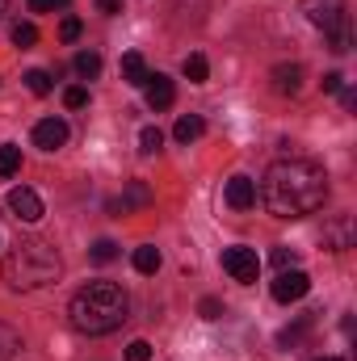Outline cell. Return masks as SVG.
<instances>
[{"mask_svg":"<svg viewBox=\"0 0 357 361\" xmlns=\"http://www.w3.org/2000/svg\"><path fill=\"white\" fill-rule=\"evenodd\" d=\"M261 202L273 219H303L328 202V173L315 160H277L261 180Z\"/></svg>","mask_w":357,"mask_h":361,"instance_id":"obj_1","label":"cell"},{"mask_svg":"<svg viewBox=\"0 0 357 361\" xmlns=\"http://www.w3.org/2000/svg\"><path fill=\"white\" fill-rule=\"evenodd\" d=\"M126 315H131V298L118 281H89L85 290H76V298L68 307L72 328L85 336H105V332L122 328Z\"/></svg>","mask_w":357,"mask_h":361,"instance_id":"obj_2","label":"cell"},{"mask_svg":"<svg viewBox=\"0 0 357 361\" xmlns=\"http://www.w3.org/2000/svg\"><path fill=\"white\" fill-rule=\"evenodd\" d=\"M59 273H63V261H59V252L47 244V240H17L13 248H8V257H4V281L13 286V290H42V286H51V281H59Z\"/></svg>","mask_w":357,"mask_h":361,"instance_id":"obj_3","label":"cell"},{"mask_svg":"<svg viewBox=\"0 0 357 361\" xmlns=\"http://www.w3.org/2000/svg\"><path fill=\"white\" fill-rule=\"evenodd\" d=\"M303 13H307V21H311L315 30H324V34H332L341 21H349L345 0H303Z\"/></svg>","mask_w":357,"mask_h":361,"instance_id":"obj_4","label":"cell"},{"mask_svg":"<svg viewBox=\"0 0 357 361\" xmlns=\"http://www.w3.org/2000/svg\"><path fill=\"white\" fill-rule=\"evenodd\" d=\"M223 269L231 273V281H257V273H261V257L253 252V248H244V244H236V248H223Z\"/></svg>","mask_w":357,"mask_h":361,"instance_id":"obj_5","label":"cell"},{"mask_svg":"<svg viewBox=\"0 0 357 361\" xmlns=\"http://www.w3.org/2000/svg\"><path fill=\"white\" fill-rule=\"evenodd\" d=\"M307 290H311V277L303 269H282L277 281H273V298H277V302H298Z\"/></svg>","mask_w":357,"mask_h":361,"instance_id":"obj_6","label":"cell"},{"mask_svg":"<svg viewBox=\"0 0 357 361\" xmlns=\"http://www.w3.org/2000/svg\"><path fill=\"white\" fill-rule=\"evenodd\" d=\"M8 210H13L21 223H38V219H42V197H38L34 189L17 185V189H8Z\"/></svg>","mask_w":357,"mask_h":361,"instance_id":"obj_7","label":"cell"},{"mask_svg":"<svg viewBox=\"0 0 357 361\" xmlns=\"http://www.w3.org/2000/svg\"><path fill=\"white\" fill-rule=\"evenodd\" d=\"M34 143H38L42 152H59V147L68 143V122H63V118H42V122L34 126Z\"/></svg>","mask_w":357,"mask_h":361,"instance_id":"obj_8","label":"cell"},{"mask_svg":"<svg viewBox=\"0 0 357 361\" xmlns=\"http://www.w3.org/2000/svg\"><path fill=\"white\" fill-rule=\"evenodd\" d=\"M227 206H231V210H248V206H257V180L244 177V173L227 180Z\"/></svg>","mask_w":357,"mask_h":361,"instance_id":"obj_9","label":"cell"},{"mask_svg":"<svg viewBox=\"0 0 357 361\" xmlns=\"http://www.w3.org/2000/svg\"><path fill=\"white\" fill-rule=\"evenodd\" d=\"M143 89H147V105H152L156 114H160V109H169V105L177 101L173 80H169V76H160V72H156V76H147V80H143Z\"/></svg>","mask_w":357,"mask_h":361,"instance_id":"obj_10","label":"cell"},{"mask_svg":"<svg viewBox=\"0 0 357 361\" xmlns=\"http://www.w3.org/2000/svg\"><path fill=\"white\" fill-rule=\"evenodd\" d=\"M147 202H152V189H147L143 180H131V185H126V197H122V202H109V214H118V219H122L126 210L147 206Z\"/></svg>","mask_w":357,"mask_h":361,"instance_id":"obj_11","label":"cell"},{"mask_svg":"<svg viewBox=\"0 0 357 361\" xmlns=\"http://www.w3.org/2000/svg\"><path fill=\"white\" fill-rule=\"evenodd\" d=\"M324 244L332 248V252H345V248H353V219L349 214H341L328 231H324Z\"/></svg>","mask_w":357,"mask_h":361,"instance_id":"obj_12","label":"cell"},{"mask_svg":"<svg viewBox=\"0 0 357 361\" xmlns=\"http://www.w3.org/2000/svg\"><path fill=\"white\" fill-rule=\"evenodd\" d=\"M273 89L286 92V97H294V92L303 89V68H298V63H277V68H273Z\"/></svg>","mask_w":357,"mask_h":361,"instance_id":"obj_13","label":"cell"},{"mask_svg":"<svg viewBox=\"0 0 357 361\" xmlns=\"http://www.w3.org/2000/svg\"><path fill=\"white\" fill-rule=\"evenodd\" d=\"M122 80H126V85H135V89H143V80H147V63H143V55H139V51L122 55Z\"/></svg>","mask_w":357,"mask_h":361,"instance_id":"obj_14","label":"cell"},{"mask_svg":"<svg viewBox=\"0 0 357 361\" xmlns=\"http://www.w3.org/2000/svg\"><path fill=\"white\" fill-rule=\"evenodd\" d=\"M206 135V122L198 118V114H185V118H177V126H173V139L177 143H193V139H202Z\"/></svg>","mask_w":357,"mask_h":361,"instance_id":"obj_15","label":"cell"},{"mask_svg":"<svg viewBox=\"0 0 357 361\" xmlns=\"http://www.w3.org/2000/svg\"><path fill=\"white\" fill-rule=\"evenodd\" d=\"M17 173H21V147L4 143L0 147V177H17Z\"/></svg>","mask_w":357,"mask_h":361,"instance_id":"obj_16","label":"cell"},{"mask_svg":"<svg viewBox=\"0 0 357 361\" xmlns=\"http://www.w3.org/2000/svg\"><path fill=\"white\" fill-rule=\"evenodd\" d=\"M206 76H210L206 55H189V59H185V80H189V85H206Z\"/></svg>","mask_w":357,"mask_h":361,"instance_id":"obj_17","label":"cell"},{"mask_svg":"<svg viewBox=\"0 0 357 361\" xmlns=\"http://www.w3.org/2000/svg\"><path fill=\"white\" fill-rule=\"evenodd\" d=\"M311 328H315V315H303L294 328H282V332H277V341H282V345H298V341H303Z\"/></svg>","mask_w":357,"mask_h":361,"instance_id":"obj_18","label":"cell"},{"mask_svg":"<svg viewBox=\"0 0 357 361\" xmlns=\"http://www.w3.org/2000/svg\"><path fill=\"white\" fill-rule=\"evenodd\" d=\"M135 269L139 273H156L160 269V248H152V244L135 248Z\"/></svg>","mask_w":357,"mask_h":361,"instance_id":"obj_19","label":"cell"},{"mask_svg":"<svg viewBox=\"0 0 357 361\" xmlns=\"http://www.w3.org/2000/svg\"><path fill=\"white\" fill-rule=\"evenodd\" d=\"M17 349H21V336H17L8 324H0V361H13Z\"/></svg>","mask_w":357,"mask_h":361,"instance_id":"obj_20","label":"cell"},{"mask_svg":"<svg viewBox=\"0 0 357 361\" xmlns=\"http://www.w3.org/2000/svg\"><path fill=\"white\" fill-rule=\"evenodd\" d=\"M25 89L34 92V97H47V92L55 89V85H51V72H42V68H34V72H25Z\"/></svg>","mask_w":357,"mask_h":361,"instance_id":"obj_21","label":"cell"},{"mask_svg":"<svg viewBox=\"0 0 357 361\" xmlns=\"http://www.w3.org/2000/svg\"><path fill=\"white\" fill-rule=\"evenodd\" d=\"M160 147H164V135H160L156 126H143V135H139V152H143V156H156Z\"/></svg>","mask_w":357,"mask_h":361,"instance_id":"obj_22","label":"cell"},{"mask_svg":"<svg viewBox=\"0 0 357 361\" xmlns=\"http://www.w3.org/2000/svg\"><path fill=\"white\" fill-rule=\"evenodd\" d=\"M76 72H80L85 80H92V76L101 72V55H97V51H80V55H76Z\"/></svg>","mask_w":357,"mask_h":361,"instance_id":"obj_23","label":"cell"},{"mask_svg":"<svg viewBox=\"0 0 357 361\" xmlns=\"http://www.w3.org/2000/svg\"><path fill=\"white\" fill-rule=\"evenodd\" d=\"M13 42H17L21 51H30V47L38 42V30H34L30 21H17V25H13Z\"/></svg>","mask_w":357,"mask_h":361,"instance_id":"obj_24","label":"cell"},{"mask_svg":"<svg viewBox=\"0 0 357 361\" xmlns=\"http://www.w3.org/2000/svg\"><path fill=\"white\" fill-rule=\"evenodd\" d=\"M114 257H118V244H114V240H97V244H92V261H97V265H109Z\"/></svg>","mask_w":357,"mask_h":361,"instance_id":"obj_25","label":"cell"},{"mask_svg":"<svg viewBox=\"0 0 357 361\" xmlns=\"http://www.w3.org/2000/svg\"><path fill=\"white\" fill-rule=\"evenodd\" d=\"M80 30H85V25H80V17H63L59 38H63V42H76V38H80Z\"/></svg>","mask_w":357,"mask_h":361,"instance_id":"obj_26","label":"cell"},{"mask_svg":"<svg viewBox=\"0 0 357 361\" xmlns=\"http://www.w3.org/2000/svg\"><path fill=\"white\" fill-rule=\"evenodd\" d=\"M126 361H152V345L147 341H131L126 345Z\"/></svg>","mask_w":357,"mask_h":361,"instance_id":"obj_27","label":"cell"},{"mask_svg":"<svg viewBox=\"0 0 357 361\" xmlns=\"http://www.w3.org/2000/svg\"><path fill=\"white\" fill-rule=\"evenodd\" d=\"M294 261H298L294 248H273V265H277V269H294Z\"/></svg>","mask_w":357,"mask_h":361,"instance_id":"obj_28","label":"cell"},{"mask_svg":"<svg viewBox=\"0 0 357 361\" xmlns=\"http://www.w3.org/2000/svg\"><path fill=\"white\" fill-rule=\"evenodd\" d=\"M85 101H89V92L80 89V85H72V89L63 92V105H68V109H80Z\"/></svg>","mask_w":357,"mask_h":361,"instance_id":"obj_29","label":"cell"},{"mask_svg":"<svg viewBox=\"0 0 357 361\" xmlns=\"http://www.w3.org/2000/svg\"><path fill=\"white\" fill-rule=\"evenodd\" d=\"M198 311H202V319H219V315H223V302H219V298H202Z\"/></svg>","mask_w":357,"mask_h":361,"instance_id":"obj_30","label":"cell"},{"mask_svg":"<svg viewBox=\"0 0 357 361\" xmlns=\"http://www.w3.org/2000/svg\"><path fill=\"white\" fill-rule=\"evenodd\" d=\"M34 13H55V8H68V0H30Z\"/></svg>","mask_w":357,"mask_h":361,"instance_id":"obj_31","label":"cell"},{"mask_svg":"<svg viewBox=\"0 0 357 361\" xmlns=\"http://www.w3.org/2000/svg\"><path fill=\"white\" fill-rule=\"evenodd\" d=\"M345 89V76H341V72H328V76H324V92H341Z\"/></svg>","mask_w":357,"mask_h":361,"instance_id":"obj_32","label":"cell"},{"mask_svg":"<svg viewBox=\"0 0 357 361\" xmlns=\"http://www.w3.org/2000/svg\"><path fill=\"white\" fill-rule=\"evenodd\" d=\"M101 4V13H122V0H97Z\"/></svg>","mask_w":357,"mask_h":361,"instance_id":"obj_33","label":"cell"},{"mask_svg":"<svg viewBox=\"0 0 357 361\" xmlns=\"http://www.w3.org/2000/svg\"><path fill=\"white\" fill-rule=\"evenodd\" d=\"M320 361H345V357H320Z\"/></svg>","mask_w":357,"mask_h":361,"instance_id":"obj_34","label":"cell"},{"mask_svg":"<svg viewBox=\"0 0 357 361\" xmlns=\"http://www.w3.org/2000/svg\"><path fill=\"white\" fill-rule=\"evenodd\" d=\"M4 4H8V0H0V17H4Z\"/></svg>","mask_w":357,"mask_h":361,"instance_id":"obj_35","label":"cell"}]
</instances>
